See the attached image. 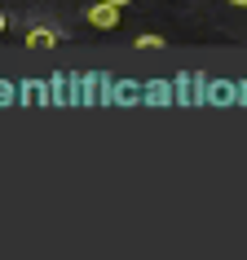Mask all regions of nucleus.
<instances>
[{"label": "nucleus", "mask_w": 247, "mask_h": 260, "mask_svg": "<svg viewBox=\"0 0 247 260\" xmlns=\"http://www.w3.org/2000/svg\"><path fill=\"white\" fill-rule=\"evenodd\" d=\"M84 18H88L97 31H115V27H119V9H115V5H102V0H97V5H93Z\"/></svg>", "instance_id": "1"}, {"label": "nucleus", "mask_w": 247, "mask_h": 260, "mask_svg": "<svg viewBox=\"0 0 247 260\" xmlns=\"http://www.w3.org/2000/svg\"><path fill=\"white\" fill-rule=\"evenodd\" d=\"M57 44V31H49V27H31L27 31V49H53Z\"/></svg>", "instance_id": "2"}, {"label": "nucleus", "mask_w": 247, "mask_h": 260, "mask_svg": "<svg viewBox=\"0 0 247 260\" xmlns=\"http://www.w3.org/2000/svg\"><path fill=\"white\" fill-rule=\"evenodd\" d=\"M137 49H164V40L159 36H137Z\"/></svg>", "instance_id": "3"}, {"label": "nucleus", "mask_w": 247, "mask_h": 260, "mask_svg": "<svg viewBox=\"0 0 247 260\" xmlns=\"http://www.w3.org/2000/svg\"><path fill=\"white\" fill-rule=\"evenodd\" d=\"M102 5H115V9H123V5H133V0H102Z\"/></svg>", "instance_id": "4"}, {"label": "nucleus", "mask_w": 247, "mask_h": 260, "mask_svg": "<svg viewBox=\"0 0 247 260\" xmlns=\"http://www.w3.org/2000/svg\"><path fill=\"white\" fill-rule=\"evenodd\" d=\"M5 27H9V22H5V14H0V36H5Z\"/></svg>", "instance_id": "5"}, {"label": "nucleus", "mask_w": 247, "mask_h": 260, "mask_svg": "<svg viewBox=\"0 0 247 260\" xmlns=\"http://www.w3.org/2000/svg\"><path fill=\"white\" fill-rule=\"evenodd\" d=\"M230 5H238V9H247V0H230Z\"/></svg>", "instance_id": "6"}]
</instances>
